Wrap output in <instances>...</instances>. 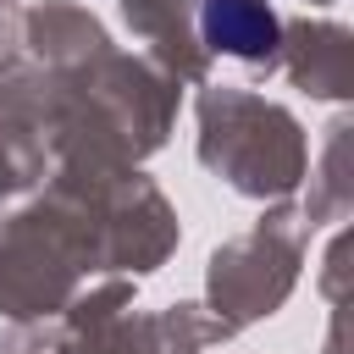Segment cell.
Returning a JSON list of instances; mask_svg holds the SVG:
<instances>
[{
    "label": "cell",
    "mask_w": 354,
    "mask_h": 354,
    "mask_svg": "<svg viewBox=\"0 0 354 354\" xmlns=\"http://www.w3.org/2000/svg\"><path fill=\"white\" fill-rule=\"evenodd\" d=\"M199 28L216 50L227 55H266L277 44V17L260 6V0H205L199 11Z\"/></svg>",
    "instance_id": "1"
}]
</instances>
